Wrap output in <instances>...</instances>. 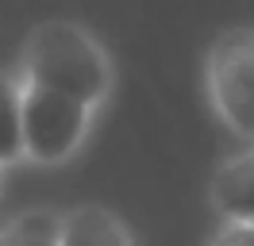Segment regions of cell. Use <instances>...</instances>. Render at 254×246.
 Listing matches in <instances>:
<instances>
[{
  "mask_svg": "<svg viewBox=\"0 0 254 246\" xmlns=\"http://www.w3.org/2000/svg\"><path fill=\"white\" fill-rule=\"evenodd\" d=\"M23 69H27V85L73 96L89 108L100 104L112 85V69L100 43L85 27L65 19H50L31 31L23 50Z\"/></svg>",
  "mask_w": 254,
  "mask_h": 246,
  "instance_id": "6da1fadb",
  "label": "cell"
},
{
  "mask_svg": "<svg viewBox=\"0 0 254 246\" xmlns=\"http://www.w3.org/2000/svg\"><path fill=\"white\" fill-rule=\"evenodd\" d=\"M19 127H23V154L35 162H62L81 146L89 127V104L50 89L23 85L19 96Z\"/></svg>",
  "mask_w": 254,
  "mask_h": 246,
  "instance_id": "7a4b0ae2",
  "label": "cell"
},
{
  "mask_svg": "<svg viewBox=\"0 0 254 246\" xmlns=\"http://www.w3.org/2000/svg\"><path fill=\"white\" fill-rule=\"evenodd\" d=\"M208 89L220 120L243 138H254V31H231L212 46Z\"/></svg>",
  "mask_w": 254,
  "mask_h": 246,
  "instance_id": "3957f363",
  "label": "cell"
},
{
  "mask_svg": "<svg viewBox=\"0 0 254 246\" xmlns=\"http://www.w3.org/2000/svg\"><path fill=\"white\" fill-rule=\"evenodd\" d=\"M212 200L231 223L254 227V150L220 166L216 181H212Z\"/></svg>",
  "mask_w": 254,
  "mask_h": 246,
  "instance_id": "277c9868",
  "label": "cell"
},
{
  "mask_svg": "<svg viewBox=\"0 0 254 246\" xmlns=\"http://www.w3.org/2000/svg\"><path fill=\"white\" fill-rule=\"evenodd\" d=\"M58 246H131V239L112 212L85 204L62 219V243Z\"/></svg>",
  "mask_w": 254,
  "mask_h": 246,
  "instance_id": "5b68a950",
  "label": "cell"
},
{
  "mask_svg": "<svg viewBox=\"0 0 254 246\" xmlns=\"http://www.w3.org/2000/svg\"><path fill=\"white\" fill-rule=\"evenodd\" d=\"M62 243V219L50 212H27L0 231V246H58Z\"/></svg>",
  "mask_w": 254,
  "mask_h": 246,
  "instance_id": "8992f818",
  "label": "cell"
},
{
  "mask_svg": "<svg viewBox=\"0 0 254 246\" xmlns=\"http://www.w3.org/2000/svg\"><path fill=\"white\" fill-rule=\"evenodd\" d=\"M19 89L12 77L0 69V162H16L23 154V127H19Z\"/></svg>",
  "mask_w": 254,
  "mask_h": 246,
  "instance_id": "52a82bcc",
  "label": "cell"
},
{
  "mask_svg": "<svg viewBox=\"0 0 254 246\" xmlns=\"http://www.w3.org/2000/svg\"><path fill=\"white\" fill-rule=\"evenodd\" d=\"M216 246H254V227L247 223H231V227L220 235V243Z\"/></svg>",
  "mask_w": 254,
  "mask_h": 246,
  "instance_id": "ba28073f",
  "label": "cell"
}]
</instances>
